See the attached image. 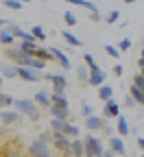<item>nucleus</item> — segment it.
<instances>
[{
	"instance_id": "1",
	"label": "nucleus",
	"mask_w": 144,
	"mask_h": 157,
	"mask_svg": "<svg viewBox=\"0 0 144 157\" xmlns=\"http://www.w3.org/2000/svg\"><path fill=\"white\" fill-rule=\"evenodd\" d=\"M13 109H18L20 113L31 118L33 122H39V118H42V111H39V107L33 98H13Z\"/></svg>"
},
{
	"instance_id": "2",
	"label": "nucleus",
	"mask_w": 144,
	"mask_h": 157,
	"mask_svg": "<svg viewBox=\"0 0 144 157\" xmlns=\"http://www.w3.org/2000/svg\"><path fill=\"white\" fill-rule=\"evenodd\" d=\"M29 157H55V148L50 142H44L39 140V137H35V140L29 144Z\"/></svg>"
},
{
	"instance_id": "3",
	"label": "nucleus",
	"mask_w": 144,
	"mask_h": 157,
	"mask_svg": "<svg viewBox=\"0 0 144 157\" xmlns=\"http://www.w3.org/2000/svg\"><path fill=\"white\" fill-rule=\"evenodd\" d=\"M5 57L9 59L11 63H15V66H31V61H33V55H26V52H22L18 46H7V50H5Z\"/></svg>"
},
{
	"instance_id": "4",
	"label": "nucleus",
	"mask_w": 144,
	"mask_h": 157,
	"mask_svg": "<svg viewBox=\"0 0 144 157\" xmlns=\"http://www.w3.org/2000/svg\"><path fill=\"white\" fill-rule=\"evenodd\" d=\"M53 148L61 155H70V144H72V137H68L64 131H53Z\"/></svg>"
},
{
	"instance_id": "5",
	"label": "nucleus",
	"mask_w": 144,
	"mask_h": 157,
	"mask_svg": "<svg viewBox=\"0 0 144 157\" xmlns=\"http://www.w3.org/2000/svg\"><path fill=\"white\" fill-rule=\"evenodd\" d=\"M100 153H103V142L98 140L96 135L88 133V135L83 137V155H85V157H96V155H100Z\"/></svg>"
},
{
	"instance_id": "6",
	"label": "nucleus",
	"mask_w": 144,
	"mask_h": 157,
	"mask_svg": "<svg viewBox=\"0 0 144 157\" xmlns=\"http://www.w3.org/2000/svg\"><path fill=\"white\" fill-rule=\"evenodd\" d=\"M39 70H33V68H26V66H15V76H20L22 81H29V83H37L39 81Z\"/></svg>"
},
{
	"instance_id": "7",
	"label": "nucleus",
	"mask_w": 144,
	"mask_h": 157,
	"mask_svg": "<svg viewBox=\"0 0 144 157\" xmlns=\"http://www.w3.org/2000/svg\"><path fill=\"white\" fill-rule=\"evenodd\" d=\"M46 81L53 85V92H66V87H68V78L64 76V74H46Z\"/></svg>"
},
{
	"instance_id": "8",
	"label": "nucleus",
	"mask_w": 144,
	"mask_h": 157,
	"mask_svg": "<svg viewBox=\"0 0 144 157\" xmlns=\"http://www.w3.org/2000/svg\"><path fill=\"white\" fill-rule=\"evenodd\" d=\"M20 113L18 109H9V107H5V109H0V122H2L5 127H11V124H15L18 120H20Z\"/></svg>"
},
{
	"instance_id": "9",
	"label": "nucleus",
	"mask_w": 144,
	"mask_h": 157,
	"mask_svg": "<svg viewBox=\"0 0 144 157\" xmlns=\"http://www.w3.org/2000/svg\"><path fill=\"white\" fill-rule=\"evenodd\" d=\"M105 78H107V74H105V70L103 68H96V70H90V74H88V85H92V87H98V85H103L105 83Z\"/></svg>"
},
{
	"instance_id": "10",
	"label": "nucleus",
	"mask_w": 144,
	"mask_h": 157,
	"mask_svg": "<svg viewBox=\"0 0 144 157\" xmlns=\"http://www.w3.org/2000/svg\"><path fill=\"white\" fill-rule=\"evenodd\" d=\"M50 55H53V59H55V61L64 68V70H70V68H72V59H70L66 52H61L59 48H50Z\"/></svg>"
},
{
	"instance_id": "11",
	"label": "nucleus",
	"mask_w": 144,
	"mask_h": 157,
	"mask_svg": "<svg viewBox=\"0 0 144 157\" xmlns=\"http://www.w3.org/2000/svg\"><path fill=\"white\" fill-rule=\"evenodd\" d=\"M103 127H105V120H103L100 116H96V113L85 116V129L88 131H100Z\"/></svg>"
},
{
	"instance_id": "12",
	"label": "nucleus",
	"mask_w": 144,
	"mask_h": 157,
	"mask_svg": "<svg viewBox=\"0 0 144 157\" xmlns=\"http://www.w3.org/2000/svg\"><path fill=\"white\" fill-rule=\"evenodd\" d=\"M118 113H120V105L114 101V98L105 101V107H103V118H116Z\"/></svg>"
},
{
	"instance_id": "13",
	"label": "nucleus",
	"mask_w": 144,
	"mask_h": 157,
	"mask_svg": "<svg viewBox=\"0 0 144 157\" xmlns=\"http://www.w3.org/2000/svg\"><path fill=\"white\" fill-rule=\"evenodd\" d=\"M109 148H111L118 157H122V155H125V151H127V146H125V142H122L120 135H111V137H109Z\"/></svg>"
},
{
	"instance_id": "14",
	"label": "nucleus",
	"mask_w": 144,
	"mask_h": 157,
	"mask_svg": "<svg viewBox=\"0 0 144 157\" xmlns=\"http://www.w3.org/2000/svg\"><path fill=\"white\" fill-rule=\"evenodd\" d=\"M116 131H118V135H120V137H125V135H129V133H131L129 122H127V118L122 116V113H118V116H116Z\"/></svg>"
},
{
	"instance_id": "15",
	"label": "nucleus",
	"mask_w": 144,
	"mask_h": 157,
	"mask_svg": "<svg viewBox=\"0 0 144 157\" xmlns=\"http://www.w3.org/2000/svg\"><path fill=\"white\" fill-rule=\"evenodd\" d=\"M48 111H50V118H61V120H68V116H70V109L53 105V103L48 105Z\"/></svg>"
},
{
	"instance_id": "16",
	"label": "nucleus",
	"mask_w": 144,
	"mask_h": 157,
	"mask_svg": "<svg viewBox=\"0 0 144 157\" xmlns=\"http://www.w3.org/2000/svg\"><path fill=\"white\" fill-rule=\"evenodd\" d=\"M50 103H53V105H59V107L70 109V103H68L66 92H53V94H50Z\"/></svg>"
},
{
	"instance_id": "17",
	"label": "nucleus",
	"mask_w": 144,
	"mask_h": 157,
	"mask_svg": "<svg viewBox=\"0 0 144 157\" xmlns=\"http://www.w3.org/2000/svg\"><path fill=\"white\" fill-rule=\"evenodd\" d=\"M0 44H5V46H13V44H15V37H13V33L9 31V26H2V29H0Z\"/></svg>"
},
{
	"instance_id": "18",
	"label": "nucleus",
	"mask_w": 144,
	"mask_h": 157,
	"mask_svg": "<svg viewBox=\"0 0 144 157\" xmlns=\"http://www.w3.org/2000/svg\"><path fill=\"white\" fill-rule=\"evenodd\" d=\"M98 98H100L103 103L109 101V98H114V87H111V85H107V83L98 85Z\"/></svg>"
},
{
	"instance_id": "19",
	"label": "nucleus",
	"mask_w": 144,
	"mask_h": 157,
	"mask_svg": "<svg viewBox=\"0 0 144 157\" xmlns=\"http://www.w3.org/2000/svg\"><path fill=\"white\" fill-rule=\"evenodd\" d=\"M18 48L22 52H26V55H33V50L37 48V42H35V39H20Z\"/></svg>"
},
{
	"instance_id": "20",
	"label": "nucleus",
	"mask_w": 144,
	"mask_h": 157,
	"mask_svg": "<svg viewBox=\"0 0 144 157\" xmlns=\"http://www.w3.org/2000/svg\"><path fill=\"white\" fill-rule=\"evenodd\" d=\"M33 57H35V59H42V61H53L50 48H44V46H37V48L33 50Z\"/></svg>"
},
{
	"instance_id": "21",
	"label": "nucleus",
	"mask_w": 144,
	"mask_h": 157,
	"mask_svg": "<svg viewBox=\"0 0 144 157\" xmlns=\"http://www.w3.org/2000/svg\"><path fill=\"white\" fill-rule=\"evenodd\" d=\"M61 37H64V39H66V44H70L72 48H79V46H81V39H79L74 33H70L68 29H64V31H61Z\"/></svg>"
},
{
	"instance_id": "22",
	"label": "nucleus",
	"mask_w": 144,
	"mask_h": 157,
	"mask_svg": "<svg viewBox=\"0 0 144 157\" xmlns=\"http://www.w3.org/2000/svg\"><path fill=\"white\" fill-rule=\"evenodd\" d=\"M33 101H35L37 105H42V107H48V105H50V94H48L46 90H39V92L33 96Z\"/></svg>"
},
{
	"instance_id": "23",
	"label": "nucleus",
	"mask_w": 144,
	"mask_h": 157,
	"mask_svg": "<svg viewBox=\"0 0 144 157\" xmlns=\"http://www.w3.org/2000/svg\"><path fill=\"white\" fill-rule=\"evenodd\" d=\"M0 74H2L5 78H13L15 76V66H11L9 61H2L0 63Z\"/></svg>"
},
{
	"instance_id": "24",
	"label": "nucleus",
	"mask_w": 144,
	"mask_h": 157,
	"mask_svg": "<svg viewBox=\"0 0 144 157\" xmlns=\"http://www.w3.org/2000/svg\"><path fill=\"white\" fill-rule=\"evenodd\" d=\"M61 131H64L68 137H72V140H74V137H81V129H79V127H74V124H70V122H66Z\"/></svg>"
},
{
	"instance_id": "25",
	"label": "nucleus",
	"mask_w": 144,
	"mask_h": 157,
	"mask_svg": "<svg viewBox=\"0 0 144 157\" xmlns=\"http://www.w3.org/2000/svg\"><path fill=\"white\" fill-rule=\"evenodd\" d=\"M129 96L133 98V101H135L138 105H144V92H142L140 87H135V85H131V90H129Z\"/></svg>"
},
{
	"instance_id": "26",
	"label": "nucleus",
	"mask_w": 144,
	"mask_h": 157,
	"mask_svg": "<svg viewBox=\"0 0 144 157\" xmlns=\"http://www.w3.org/2000/svg\"><path fill=\"white\" fill-rule=\"evenodd\" d=\"M70 155H83V140H81V137H74V140H72Z\"/></svg>"
},
{
	"instance_id": "27",
	"label": "nucleus",
	"mask_w": 144,
	"mask_h": 157,
	"mask_svg": "<svg viewBox=\"0 0 144 157\" xmlns=\"http://www.w3.org/2000/svg\"><path fill=\"white\" fill-rule=\"evenodd\" d=\"M31 35H33L35 42H44V39H46V31H44L42 26H33V29H31Z\"/></svg>"
},
{
	"instance_id": "28",
	"label": "nucleus",
	"mask_w": 144,
	"mask_h": 157,
	"mask_svg": "<svg viewBox=\"0 0 144 157\" xmlns=\"http://www.w3.org/2000/svg\"><path fill=\"white\" fill-rule=\"evenodd\" d=\"M5 107H13V96L0 92V109H5Z\"/></svg>"
},
{
	"instance_id": "29",
	"label": "nucleus",
	"mask_w": 144,
	"mask_h": 157,
	"mask_svg": "<svg viewBox=\"0 0 144 157\" xmlns=\"http://www.w3.org/2000/svg\"><path fill=\"white\" fill-rule=\"evenodd\" d=\"M83 61H85V66H88V70H96V68H100L98 63H96V59L90 55V52H85L83 55Z\"/></svg>"
},
{
	"instance_id": "30",
	"label": "nucleus",
	"mask_w": 144,
	"mask_h": 157,
	"mask_svg": "<svg viewBox=\"0 0 144 157\" xmlns=\"http://www.w3.org/2000/svg\"><path fill=\"white\" fill-rule=\"evenodd\" d=\"M68 120H61V118H50V131H61Z\"/></svg>"
},
{
	"instance_id": "31",
	"label": "nucleus",
	"mask_w": 144,
	"mask_h": 157,
	"mask_svg": "<svg viewBox=\"0 0 144 157\" xmlns=\"http://www.w3.org/2000/svg\"><path fill=\"white\" fill-rule=\"evenodd\" d=\"M118 17H120V11H118V9H111V11L105 15V22H107V24H116Z\"/></svg>"
},
{
	"instance_id": "32",
	"label": "nucleus",
	"mask_w": 144,
	"mask_h": 157,
	"mask_svg": "<svg viewBox=\"0 0 144 157\" xmlns=\"http://www.w3.org/2000/svg\"><path fill=\"white\" fill-rule=\"evenodd\" d=\"M131 46H133V42H131V39L129 37H125V39H120V44L116 46L120 52H127V50H131Z\"/></svg>"
},
{
	"instance_id": "33",
	"label": "nucleus",
	"mask_w": 144,
	"mask_h": 157,
	"mask_svg": "<svg viewBox=\"0 0 144 157\" xmlns=\"http://www.w3.org/2000/svg\"><path fill=\"white\" fill-rule=\"evenodd\" d=\"M105 52H107L111 59H120V50H118L116 46H111V44H105Z\"/></svg>"
},
{
	"instance_id": "34",
	"label": "nucleus",
	"mask_w": 144,
	"mask_h": 157,
	"mask_svg": "<svg viewBox=\"0 0 144 157\" xmlns=\"http://www.w3.org/2000/svg\"><path fill=\"white\" fill-rule=\"evenodd\" d=\"M88 74H90L88 66H76V76L81 78V81H88Z\"/></svg>"
},
{
	"instance_id": "35",
	"label": "nucleus",
	"mask_w": 144,
	"mask_h": 157,
	"mask_svg": "<svg viewBox=\"0 0 144 157\" xmlns=\"http://www.w3.org/2000/svg\"><path fill=\"white\" fill-rule=\"evenodd\" d=\"M64 20H66L68 26H76V15H74L72 11H66V13H64Z\"/></svg>"
},
{
	"instance_id": "36",
	"label": "nucleus",
	"mask_w": 144,
	"mask_h": 157,
	"mask_svg": "<svg viewBox=\"0 0 144 157\" xmlns=\"http://www.w3.org/2000/svg\"><path fill=\"white\" fill-rule=\"evenodd\" d=\"M81 113H83V118H85V116H92V113H94V107L83 101V103H81Z\"/></svg>"
},
{
	"instance_id": "37",
	"label": "nucleus",
	"mask_w": 144,
	"mask_h": 157,
	"mask_svg": "<svg viewBox=\"0 0 144 157\" xmlns=\"http://www.w3.org/2000/svg\"><path fill=\"white\" fill-rule=\"evenodd\" d=\"M131 85H135V87H140V90L144 87V74H142V72H135V76H133V83H131Z\"/></svg>"
},
{
	"instance_id": "38",
	"label": "nucleus",
	"mask_w": 144,
	"mask_h": 157,
	"mask_svg": "<svg viewBox=\"0 0 144 157\" xmlns=\"http://www.w3.org/2000/svg\"><path fill=\"white\" fill-rule=\"evenodd\" d=\"M5 7H9V9H13V11H18V9H22V2H18V0H5Z\"/></svg>"
},
{
	"instance_id": "39",
	"label": "nucleus",
	"mask_w": 144,
	"mask_h": 157,
	"mask_svg": "<svg viewBox=\"0 0 144 157\" xmlns=\"http://www.w3.org/2000/svg\"><path fill=\"white\" fill-rule=\"evenodd\" d=\"M39 140H44V142H53V131L48 129V131H42L39 133Z\"/></svg>"
},
{
	"instance_id": "40",
	"label": "nucleus",
	"mask_w": 144,
	"mask_h": 157,
	"mask_svg": "<svg viewBox=\"0 0 144 157\" xmlns=\"http://www.w3.org/2000/svg\"><path fill=\"white\" fill-rule=\"evenodd\" d=\"M5 157H24V153H22V151H18V148H15V151L9 148V151L5 153Z\"/></svg>"
},
{
	"instance_id": "41",
	"label": "nucleus",
	"mask_w": 144,
	"mask_h": 157,
	"mask_svg": "<svg viewBox=\"0 0 144 157\" xmlns=\"http://www.w3.org/2000/svg\"><path fill=\"white\" fill-rule=\"evenodd\" d=\"M114 74H116V76H122V74H125V68H122L120 63H116V66H114Z\"/></svg>"
},
{
	"instance_id": "42",
	"label": "nucleus",
	"mask_w": 144,
	"mask_h": 157,
	"mask_svg": "<svg viewBox=\"0 0 144 157\" xmlns=\"http://www.w3.org/2000/svg\"><path fill=\"white\" fill-rule=\"evenodd\" d=\"M90 17H92V22H100V20H103L98 11H92V13H90Z\"/></svg>"
},
{
	"instance_id": "43",
	"label": "nucleus",
	"mask_w": 144,
	"mask_h": 157,
	"mask_svg": "<svg viewBox=\"0 0 144 157\" xmlns=\"http://www.w3.org/2000/svg\"><path fill=\"white\" fill-rule=\"evenodd\" d=\"M103 155H105V157H118V155H116L111 148H103Z\"/></svg>"
},
{
	"instance_id": "44",
	"label": "nucleus",
	"mask_w": 144,
	"mask_h": 157,
	"mask_svg": "<svg viewBox=\"0 0 144 157\" xmlns=\"http://www.w3.org/2000/svg\"><path fill=\"white\" fill-rule=\"evenodd\" d=\"M138 70H140V72H144V57H140V59H138Z\"/></svg>"
},
{
	"instance_id": "45",
	"label": "nucleus",
	"mask_w": 144,
	"mask_h": 157,
	"mask_svg": "<svg viewBox=\"0 0 144 157\" xmlns=\"http://www.w3.org/2000/svg\"><path fill=\"white\" fill-rule=\"evenodd\" d=\"M133 105H135V101H133V98L129 96V98H127V101H125V107H133Z\"/></svg>"
},
{
	"instance_id": "46",
	"label": "nucleus",
	"mask_w": 144,
	"mask_h": 157,
	"mask_svg": "<svg viewBox=\"0 0 144 157\" xmlns=\"http://www.w3.org/2000/svg\"><path fill=\"white\" fill-rule=\"evenodd\" d=\"M138 146H140V151L144 153V137H138Z\"/></svg>"
},
{
	"instance_id": "47",
	"label": "nucleus",
	"mask_w": 144,
	"mask_h": 157,
	"mask_svg": "<svg viewBox=\"0 0 144 157\" xmlns=\"http://www.w3.org/2000/svg\"><path fill=\"white\" fill-rule=\"evenodd\" d=\"M7 24H9L7 20H5V17H0V29H2V26H7Z\"/></svg>"
},
{
	"instance_id": "48",
	"label": "nucleus",
	"mask_w": 144,
	"mask_h": 157,
	"mask_svg": "<svg viewBox=\"0 0 144 157\" xmlns=\"http://www.w3.org/2000/svg\"><path fill=\"white\" fill-rule=\"evenodd\" d=\"M125 5H133V2H138V0H122Z\"/></svg>"
},
{
	"instance_id": "49",
	"label": "nucleus",
	"mask_w": 144,
	"mask_h": 157,
	"mask_svg": "<svg viewBox=\"0 0 144 157\" xmlns=\"http://www.w3.org/2000/svg\"><path fill=\"white\" fill-rule=\"evenodd\" d=\"M2 81H5V76H2V74H0V85H2Z\"/></svg>"
},
{
	"instance_id": "50",
	"label": "nucleus",
	"mask_w": 144,
	"mask_h": 157,
	"mask_svg": "<svg viewBox=\"0 0 144 157\" xmlns=\"http://www.w3.org/2000/svg\"><path fill=\"white\" fill-rule=\"evenodd\" d=\"M18 2H22V5H26V2H29V0H18Z\"/></svg>"
},
{
	"instance_id": "51",
	"label": "nucleus",
	"mask_w": 144,
	"mask_h": 157,
	"mask_svg": "<svg viewBox=\"0 0 144 157\" xmlns=\"http://www.w3.org/2000/svg\"><path fill=\"white\" fill-rule=\"evenodd\" d=\"M72 157H85V155H72Z\"/></svg>"
},
{
	"instance_id": "52",
	"label": "nucleus",
	"mask_w": 144,
	"mask_h": 157,
	"mask_svg": "<svg viewBox=\"0 0 144 157\" xmlns=\"http://www.w3.org/2000/svg\"><path fill=\"white\" fill-rule=\"evenodd\" d=\"M140 57H144V46H142V55H140Z\"/></svg>"
},
{
	"instance_id": "53",
	"label": "nucleus",
	"mask_w": 144,
	"mask_h": 157,
	"mask_svg": "<svg viewBox=\"0 0 144 157\" xmlns=\"http://www.w3.org/2000/svg\"><path fill=\"white\" fill-rule=\"evenodd\" d=\"M96 157H105V155H103V153H100V155H96Z\"/></svg>"
},
{
	"instance_id": "54",
	"label": "nucleus",
	"mask_w": 144,
	"mask_h": 157,
	"mask_svg": "<svg viewBox=\"0 0 144 157\" xmlns=\"http://www.w3.org/2000/svg\"><path fill=\"white\" fill-rule=\"evenodd\" d=\"M142 46H144V37H142Z\"/></svg>"
},
{
	"instance_id": "55",
	"label": "nucleus",
	"mask_w": 144,
	"mask_h": 157,
	"mask_svg": "<svg viewBox=\"0 0 144 157\" xmlns=\"http://www.w3.org/2000/svg\"><path fill=\"white\" fill-rule=\"evenodd\" d=\"M142 92H144V87H142Z\"/></svg>"
},
{
	"instance_id": "56",
	"label": "nucleus",
	"mask_w": 144,
	"mask_h": 157,
	"mask_svg": "<svg viewBox=\"0 0 144 157\" xmlns=\"http://www.w3.org/2000/svg\"><path fill=\"white\" fill-rule=\"evenodd\" d=\"M122 157H125V155H122Z\"/></svg>"
},
{
	"instance_id": "57",
	"label": "nucleus",
	"mask_w": 144,
	"mask_h": 157,
	"mask_svg": "<svg viewBox=\"0 0 144 157\" xmlns=\"http://www.w3.org/2000/svg\"><path fill=\"white\" fill-rule=\"evenodd\" d=\"M142 157H144V155H142Z\"/></svg>"
}]
</instances>
